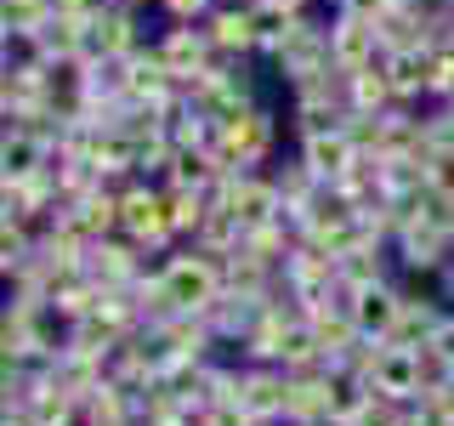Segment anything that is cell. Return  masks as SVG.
<instances>
[{"label":"cell","instance_id":"obj_15","mask_svg":"<svg viewBox=\"0 0 454 426\" xmlns=\"http://www.w3.org/2000/svg\"><path fill=\"white\" fill-rule=\"evenodd\" d=\"M397 103H432V51H380Z\"/></svg>","mask_w":454,"mask_h":426},{"label":"cell","instance_id":"obj_19","mask_svg":"<svg viewBox=\"0 0 454 426\" xmlns=\"http://www.w3.org/2000/svg\"><path fill=\"white\" fill-rule=\"evenodd\" d=\"M63 217L74 222L85 239H114V233H120V193L97 188V193L74 199V205H63Z\"/></svg>","mask_w":454,"mask_h":426},{"label":"cell","instance_id":"obj_7","mask_svg":"<svg viewBox=\"0 0 454 426\" xmlns=\"http://www.w3.org/2000/svg\"><path fill=\"white\" fill-rule=\"evenodd\" d=\"M330 57H335V68H369V63H380V23L375 18H364V12H330Z\"/></svg>","mask_w":454,"mask_h":426},{"label":"cell","instance_id":"obj_9","mask_svg":"<svg viewBox=\"0 0 454 426\" xmlns=\"http://www.w3.org/2000/svg\"><path fill=\"white\" fill-rule=\"evenodd\" d=\"M375 392H387L392 404H415L420 398V359L403 341H375V369H369Z\"/></svg>","mask_w":454,"mask_h":426},{"label":"cell","instance_id":"obj_23","mask_svg":"<svg viewBox=\"0 0 454 426\" xmlns=\"http://www.w3.org/2000/svg\"><path fill=\"white\" fill-rule=\"evenodd\" d=\"M426 182L443 188V193H454V148H432V154H426Z\"/></svg>","mask_w":454,"mask_h":426},{"label":"cell","instance_id":"obj_16","mask_svg":"<svg viewBox=\"0 0 454 426\" xmlns=\"http://www.w3.org/2000/svg\"><path fill=\"white\" fill-rule=\"evenodd\" d=\"M347 103H352V114H392L397 108V85L387 75V63L352 68L347 75Z\"/></svg>","mask_w":454,"mask_h":426},{"label":"cell","instance_id":"obj_14","mask_svg":"<svg viewBox=\"0 0 454 426\" xmlns=\"http://www.w3.org/2000/svg\"><path fill=\"white\" fill-rule=\"evenodd\" d=\"M295 154H301V160L318 170L324 182H335L340 170H347L352 160H358V142L347 137V125H335V131H318V137H301L295 142Z\"/></svg>","mask_w":454,"mask_h":426},{"label":"cell","instance_id":"obj_22","mask_svg":"<svg viewBox=\"0 0 454 426\" xmlns=\"http://www.w3.org/2000/svg\"><path fill=\"white\" fill-rule=\"evenodd\" d=\"M216 6H222V0H160L165 23H205Z\"/></svg>","mask_w":454,"mask_h":426},{"label":"cell","instance_id":"obj_4","mask_svg":"<svg viewBox=\"0 0 454 426\" xmlns=\"http://www.w3.org/2000/svg\"><path fill=\"white\" fill-rule=\"evenodd\" d=\"M392 256H397V273L403 279H443L454 267V227L403 222L392 239Z\"/></svg>","mask_w":454,"mask_h":426},{"label":"cell","instance_id":"obj_18","mask_svg":"<svg viewBox=\"0 0 454 426\" xmlns=\"http://www.w3.org/2000/svg\"><path fill=\"white\" fill-rule=\"evenodd\" d=\"M46 160H51V148H46L35 131H23V125H6V142H0V182L35 177Z\"/></svg>","mask_w":454,"mask_h":426},{"label":"cell","instance_id":"obj_5","mask_svg":"<svg viewBox=\"0 0 454 426\" xmlns=\"http://www.w3.org/2000/svg\"><path fill=\"white\" fill-rule=\"evenodd\" d=\"M137 46H148V35H142V6L108 0V6L91 12V23H85V57H131Z\"/></svg>","mask_w":454,"mask_h":426},{"label":"cell","instance_id":"obj_11","mask_svg":"<svg viewBox=\"0 0 454 426\" xmlns=\"http://www.w3.org/2000/svg\"><path fill=\"white\" fill-rule=\"evenodd\" d=\"M205 28H210V40H216V51H222V57H262L250 0H222V6L205 18Z\"/></svg>","mask_w":454,"mask_h":426},{"label":"cell","instance_id":"obj_24","mask_svg":"<svg viewBox=\"0 0 454 426\" xmlns=\"http://www.w3.org/2000/svg\"><path fill=\"white\" fill-rule=\"evenodd\" d=\"M432 347L443 352V359H454V307H449V319H443V324L432 330Z\"/></svg>","mask_w":454,"mask_h":426},{"label":"cell","instance_id":"obj_1","mask_svg":"<svg viewBox=\"0 0 454 426\" xmlns=\"http://www.w3.org/2000/svg\"><path fill=\"white\" fill-rule=\"evenodd\" d=\"M120 233L131 239V245H142L148 256H170L182 245L176 222H170V199L160 182H131V188H120Z\"/></svg>","mask_w":454,"mask_h":426},{"label":"cell","instance_id":"obj_3","mask_svg":"<svg viewBox=\"0 0 454 426\" xmlns=\"http://www.w3.org/2000/svg\"><path fill=\"white\" fill-rule=\"evenodd\" d=\"M160 273H165V290H170V302H176V312H205L227 290L222 256H210L199 245H176L170 256H160Z\"/></svg>","mask_w":454,"mask_h":426},{"label":"cell","instance_id":"obj_10","mask_svg":"<svg viewBox=\"0 0 454 426\" xmlns=\"http://www.w3.org/2000/svg\"><path fill=\"white\" fill-rule=\"evenodd\" d=\"M397 312H403V273H397V279H380V284H369V290L352 296V319H358V330L369 341H392Z\"/></svg>","mask_w":454,"mask_h":426},{"label":"cell","instance_id":"obj_21","mask_svg":"<svg viewBox=\"0 0 454 426\" xmlns=\"http://www.w3.org/2000/svg\"><path fill=\"white\" fill-rule=\"evenodd\" d=\"M403 421H409V404H392L387 392H375V398H369V404H364L347 426H403Z\"/></svg>","mask_w":454,"mask_h":426},{"label":"cell","instance_id":"obj_8","mask_svg":"<svg viewBox=\"0 0 454 426\" xmlns=\"http://www.w3.org/2000/svg\"><path fill=\"white\" fill-rule=\"evenodd\" d=\"M153 46H160V57L170 63V75H176V80H188V75H205V68L222 57L205 23H165L160 35H153Z\"/></svg>","mask_w":454,"mask_h":426},{"label":"cell","instance_id":"obj_17","mask_svg":"<svg viewBox=\"0 0 454 426\" xmlns=\"http://www.w3.org/2000/svg\"><path fill=\"white\" fill-rule=\"evenodd\" d=\"M57 0H0V35L6 46H35V35L57 18Z\"/></svg>","mask_w":454,"mask_h":426},{"label":"cell","instance_id":"obj_2","mask_svg":"<svg viewBox=\"0 0 454 426\" xmlns=\"http://www.w3.org/2000/svg\"><path fill=\"white\" fill-rule=\"evenodd\" d=\"M278 154V125H273V108L255 103L233 120H216V160L222 170H267Z\"/></svg>","mask_w":454,"mask_h":426},{"label":"cell","instance_id":"obj_13","mask_svg":"<svg viewBox=\"0 0 454 426\" xmlns=\"http://www.w3.org/2000/svg\"><path fill=\"white\" fill-rule=\"evenodd\" d=\"M443 319H449L443 290H409V279H403V312H397L392 341H403V347H426V341H432V330H437Z\"/></svg>","mask_w":454,"mask_h":426},{"label":"cell","instance_id":"obj_6","mask_svg":"<svg viewBox=\"0 0 454 426\" xmlns=\"http://www.w3.org/2000/svg\"><path fill=\"white\" fill-rule=\"evenodd\" d=\"M142 267H148V250L131 245L125 233H114V239H97V245L85 250L80 273L91 279L97 290H131V284L142 279Z\"/></svg>","mask_w":454,"mask_h":426},{"label":"cell","instance_id":"obj_20","mask_svg":"<svg viewBox=\"0 0 454 426\" xmlns=\"http://www.w3.org/2000/svg\"><path fill=\"white\" fill-rule=\"evenodd\" d=\"M193 245H199V250H210V256H222V262H227V256H233L239 245H245V222H239L227 205H216V210L205 217V227H199V239H193Z\"/></svg>","mask_w":454,"mask_h":426},{"label":"cell","instance_id":"obj_12","mask_svg":"<svg viewBox=\"0 0 454 426\" xmlns=\"http://www.w3.org/2000/svg\"><path fill=\"white\" fill-rule=\"evenodd\" d=\"M335 409V369H312V375H290V426H324Z\"/></svg>","mask_w":454,"mask_h":426},{"label":"cell","instance_id":"obj_25","mask_svg":"<svg viewBox=\"0 0 454 426\" xmlns=\"http://www.w3.org/2000/svg\"><path fill=\"white\" fill-rule=\"evenodd\" d=\"M437 284H443V302H454V267H449V273L437 279Z\"/></svg>","mask_w":454,"mask_h":426}]
</instances>
